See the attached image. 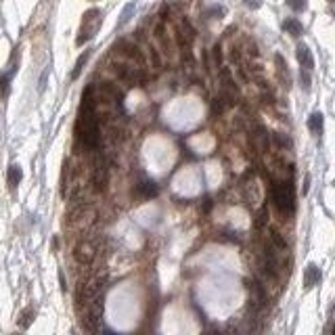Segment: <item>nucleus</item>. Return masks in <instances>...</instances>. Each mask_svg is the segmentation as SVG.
Here are the masks:
<instances>
[{
    "instance_id": "obj_1",
    "label": "nucleus",
    "mask_w": 335,
    "mask_h": 335,
    "mask_svg": "<svg viewBox=\"0 0 335 335\" xmlns=\"http://www.w3.org/2000/svg\"><path fill=\"white\" fill-rule=\"evenodd\" d=\"M270 197L274 207L281 214H293L295 210V193H293V182L289 180H274L270 189Z\"/></svg>"
},
{
    "instance_id": "obj_2",
    "label": "nucleus",
    "mask_w": 335,
    "mask_h": 335,
    "mask_svg": "<svg viewBox=\"0 0 335 335\" xmlns=\"http://www.w3.org/2000/svg\"><path fill=\"white\" fill-rule=\"evenodd\" d=\"M111 71L115 73V78L122 82V84H126L128 88L132 86H145V82L149 80L147 73L143 67H134V65H128L124 61H113L111 63Z\"/></svg>"
},
{
    "instance_id": "obj_3",
    "label": "nucleus",
    "mask_w": 335,
    "mask_h": 335,
    "mask_svg": "<svg viewBox=\"0 0 335 335\" xmlns=\"http://www.w3.org/2000/svg\"><path fill=\"white\" fill-rule=\"evenodd\" d=\"M113 50L120 57H124V59H128V61H132L134 65H138V67H145L147 65V55H145V50L138 46L136 42H132V40H126V38H122V40H117L115 44H113Z\"/></svg>"
},
{
    "instance_id": "obj_4",
    "label": "nucleus",
    "mask_w": 335,
    "mask_h": 335,
    "mask_svg": "<svg viewBox=\"0 0 335 335\" xmlns=\"http://www.w3.org/2000/svg\"><path fill=\"white\" fill-rule=\"evenodd\" d=\"M109 184V163L105 157H96L92 163V176H90V187L94 193H105Z\"/></svg>"
},
{
    "instance_id": "obj_5",
    "label": "nucleus",
    "mask_w": 335,
    "mask_h": 335,
    "mask_svg": "<svg viewBox=\"0 0 335 335\" xmlns=\"http://www.w3.org/2000/svg\"><path fill=\"white\" fill-rule=\"evenodd\" d=\"M94 258H96V245L92 241L84 239L73 247V260H76L80 266H90L94 262Z\"/></svg>"
},
{
    "instance_id": "obj_6",
    "label": "nucleus",
    "mask_w": 335,
    "mask_h": 335,
    "mask_svg": "<svg viewBox=\"0 0 335 335\" xmlns=\"http://www.w3.org/2000/svg\"><path fill=\"white\" fill-rule=\"evenodd\" d=\"M99 11L96 9H92V11H88L86 15H84V21H82V29H80V36L76 38V42L78 44H84L86 40H90V36L94 34V29H96V25H99Z\"/></svg>"
},
{
    "instance_id": "obj_7",
    "label": "nucleus",
    "mask_w": 335,
    "mask_h": 335,
    "mask_svg": "<svg viewBox=\"0 0 335 335\" xmlns=\"http://www.w3.org/2000/svg\"><path fill=\"white\" fill-rule=\"evenodd\" d=\"M249 140H251V145H254L260 153H266L268 145H270V136H268V132H266L264 126H260V124L254 126V130H251V134H249Z\"/></svg>"
},
{
    "instance_id": "obj_8",
    "label": "nucleus",
    "mask_w": 335,
    "mask_h": 335,
    "mask_svg": "<svg viewBox=\"0 0 335 335\" xmlns=\"http://www.w3.org/2000/svg\"><path fill=\"white\" fill-rule=\"evenodd\" d=\"M99 92H101V96L105 101H113V103H117V105L124 101L122 88H117V84H113V82H101Z\"/></svg>"
},
{
    "instance_id": "obj_9",
    "label": "nucleus",
    "mask_w": 335,
    "mask_h": 335,
    "mask_svg": "<svg viewBox=\"0 0 335 335\" xmlns=\"http://www.w3.org/2000/svg\"><path fill=\"white\" fill-rule=\"evenodd\" d=\"M153 36H155V40L161 44L163 53H166V55H172V40H170L168 29H166V23H163V21L155 23V27H153Z\"/></svg>"
},
{
    "instance_id": "obj_10",
    "label": "nucleus",
    "mask_w": 335,
    "mask_h": 335,
    "mask_svg": "<svg viewBox=\"0 0 335 335\" xmlns=\"http://www.w3.org/2000/svg\"><path fill=\"white\" fill-rule=\"evenodd\" d=\"M295 55H297V61H300L302 69H308V71L314 69V57H312V50L306 46V44H297Z\"/></svg>"
},
{
    "instance_id": "obj_11",
    "label": "nucleus",
    "mask_w": 335,
    "mask_h": 335,
    "mask_svg": "<svg viewBox=\"0 0 335 335\" xmlns=\"http://www.w3.org/2000/svg\"><path fill=\"white\" fill-rule=\"evenodd\" d=\"M249 291H251V306H256V308H262L264 304H266V293H264V289L260 283H249Z\"/></svg>"
},
{
    "instance_id": "obj_12",
    "label": "nucleus",
    "mask_w": 335,
    "mask_h": 335,
    "mask_svg": "<svg viewBox=\"0 0 335 335\" xmlns=\"http://www.w3.org/2000/svg\"><path fill=\"white\" fill-rule=\"evenodd\" d=\"M323 126H325V117H323L321 111L310 113V117H308V130L314 134V136H321V134H323Z\"/></svg>"
},
{
    "instance_id": "obj_13",
    "label": "nucleus",
    "mask_w": 335,
    "mask_h": 335,
    "mask_svg": "<svg viewBox=\"0 0 335 335\" xmlns=\"http://www.w3.org/2000/svg\"><path fill=\"white\" fill-rule=\"evenodd\" d=\"M318 281H321V270H318V266L316 264H308L306 272H304V287L310 289V287H314Z\"/></svg>"
},
{
    "instance_id": "obj_14",
    "label": "nucleus",
    "mask_w": 335,
    "mask_h": 335,
    "mask_svg": "<svg viewBox=\"0 0 335 335\" xmlns=\"http://www.w3.org/2000/svg\"><path fill=\"white\" fill-rule=\"evenodd\" d=\"M274 61H277V76L283 82V86H291V78H289V69L285 65V59H283L281 55H277L274 57Z\"/></svg>"
},
{
    "instance_id": "obj_15",
    "label": "nucleus",
    "mask_w": 335,
    "mask_h": 335,
    "mask_svg": "<svg viewBox=\"0 0 335 335\" xmlns=\"http://www.w3.org/2000/svg\"><path fill=\"white\" fill-rule=\"evenodd\" d=\"M283 27H285V32H287V34L295 36V38H300V36L304 34V25H302L297 19H285V23H283Z\"/></svg>"
},
{
    "instance_id": "obj_16",
    "label": "nucleus",
    "mask_w": 335,
    "mask_h": 335,
    "mask_svg": "<svg viewBox=\"0 0 335 335\" xmlns=\"http://www.w3.org/2000/svg\"><path fill=\"white\" fill-rule=\"evenodd\" d=\"M138 191H140V195H143V197H155V195H157V187H155V182H151V180H143V182H140Z\"/></svg>"
},
{
    "instance_id": "obj_17",
    "label": "nucleus",
    "mask_w": 335,
    "mask_h": 335,
    "mask_svg": "<svg viewBox=\"0 0 335 335\" xmlns=\"http://www.w3.org/2000/svg\"><path fill=\"white\" fill-rule=\"evenodd\" d=\"M21 168L19 166H11L9 168V189H17V184L21 182Z\"/></svg>"
},
{
    "instance_id": "obj_18",
    "label": "nucleus",
    "mask_w": 335,
    "mask_h": 335,
    "mask_svg": "<svg viewBox=\"0 0 335 335\" xmlns=\"http://www.w3.org/2000/svg\"><path fill=\"white\" fill-rule=\"evenodd\" d=\"M147 53H149V59H151V63L155 69H161V57H159V50L153 46V44H147Z\"/></svg>"
},
{
    "instance_id": "obj_19",
    "label": "nucleus",
    "mask_w": 335,
    "mask_h": 335,
    "mask_svg": "<svg viewBox=\"0 0 335 335\" xmlns=\"http://www.w3.org/2000/svg\"><path fill=\"white\" fill-rule=\"evenodd\" d=\"M270 241H272V245L277 249H287V241L283 239V235L279 233L277 228H270Z\"/></svg>"
},
{
    "instance_id": "obj_20",
    "label": "nucleus",
    "mask_w": 335,
    "mask_h": 335,
    "mask_svg": "<svg viewBox=\"0 0 335 335\" xmlns=\"http://www.w3.org/2000/svg\"><path fill=\"white\" fill-rule=\"evenodd\" d=\"M9 82L11 76H0V99H6V94H9Z\"/></svg>"
},
{
    "instance_id": "obj_21",
    "label": "nucleus",
    "mask_w": 335,
    "mask_h": 335,
    "mask_svg": "<svg viewBox=\"0 0 335 335\" xmlns=\"http://www.w3.org/2000/svg\"><path fill=\"white\" fill-rule=\"evenodd\" d=\"M86 59H88V53H84L80 59H78V63H76V67H73V71H71V80H76L78 76H80V71H82V67H84V63H86Z\"/></svg>"
},
{
    "instance_id": "obj_22",
    "label": "nucleus",
    "mask_w": 335,
    "mask_h": 335,
    "mask_svg": "<svg viewBox=\"0 0 335 335\" xmlns=\"http://www.w3.org/2000/svg\"><path fill=\"white\" fill-rule=\"evenodd\" d=\"M266 220H268V212H266V207H262V210L258 212V216H256V220H254V224H256V228H262L264 224H266Z\"/></svg>"
},
{
    "instance_id": "obj_23",
    "label": "nucleus",
    "mask_w": 335,
    "mask_h": 335,
    "mask_svg": "<svg viewBox=\"0 0 335 335\" xmlns=\"http://www.w3.org/2000/svg\"><path fill=\"white\" fill-rule=\"evenodd\" d=\"M287 6L289 9H293L295 13H302L306 9V0H287Z\"/></svg>"
},
{
    "instance_id": "obj_24",
    "label": "nucleus",
    "mask_w": 335,
    "mask_h": 335,
    "mask_svg": "<svg viewBox=\"0 0 335 335\" xmlns=\"http://www.w3.org/2000/svg\"><path fill=\"white\" fill-rule=\"evenodd\" d=\"M212 55H214V65L220 69V67H222V46H220V44H216V46L212 48Z\"/></svg>"
},
{
    "instance_id": "obj_25",
    "label": "nucleus",
    "mask_w": 335,
    "mask_h": 335,
    "mask_svg": "<svg viewBox=\"0 0 335 335\" xmlns=\"http://www.w3.org/2000/svg\"><path fill=\"white\" fill-rule=\"evenodd\" d=\"M32 316H34L32 310H23V314H21V321H19V327H21V329H27L29 323H32Z\"/></svg>"
},
{
    "instance_id": "obj_26",
    "label": "nucleus",
    "mask_w": 335,
    "mask_h": 335,
    "mask_svg": "<svg viewBox=\"0 0 335 335\" xmlns=\"http://www.w3.org/2000/svg\"><path fill=\"white\" fill-rule=\"evenodd\" d=\"M302 84H304V88H310V76H308V69H302Z\"/></svg>"
},
{
    "instance_id": "obj_27",
    "label": "nucleus",
    "mask_w": 335,
    "mask_h": 335,
    "mask_svg": "<svg viewBox=\"0 0 335 335\" xmlns=\"http://www.w3.org/2000/svg\"><path fill=\"white\" fill-rule=\"evenodd\" d=\"M333 333H335V327H333Z\"/></svg>"
},
{
    "instance_id": "obj_28",
    "label": "nucleus",
    "mask_w": 335,
    "mask_h": 335,
    "mask_svg": "<svg viewBox=\"0 0 335 335\" xmlns=\"http://www.w3.org/2000/svg\"><path fill=\"white\" fill-rule=\"evenodd\" d=\"M331 2H335V0H331Z\"/></svg>"
}]
</instances>
